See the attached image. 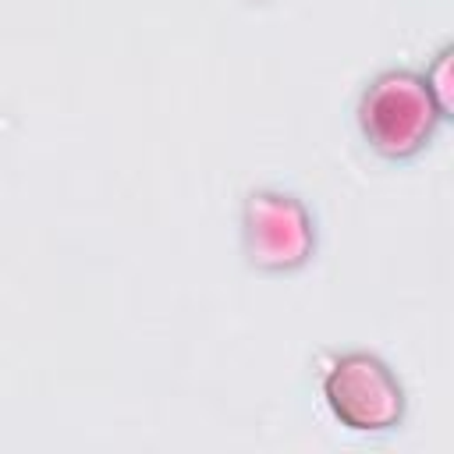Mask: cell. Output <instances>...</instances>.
<instances>
[{"instance_id":"6da1fadb","label":"cell","mask_w":454,"mask_h":454,"mask_svg":"<svg viewBox=\"0 0 454 454\" xmlns=\"http://www.w3.org/2000/svg\"><path fill=\"white\" fill-rule=\"evenodd\" d=\"M355 117L365 145L390 163L419 156L433 142L436 128L447 121L433 92L426 89L422 71H411V67L380 71L362 89Z\"/></svg>"},{"instance_id":"7a4b0ae2","label":"cell","mask_w":454,"mask_h":454,"mask_svg":"<svg viewBox=\"0 0 454 454\" xmlns=\"http://www.w3.org/2000/svg\"><path fill=\"white\" fill-rule=\"evenodd\" d=\"M319 390L330 415L362 436L394 433L408 415L401 376L372 351H340L319 372Z\"/></svg>"},{"instance_id":"3957f363","label":"cell","mask_w":454,"mask_h":454,"mask_svg":"<svg viewBox=\"0 0 454 454\" xmlns=\"http://www.w3.org/2000/svg\"><path fill=\"white\" fill-rule=\"evenodd\" d=\"M241 245L259 273H294L316 252V216L294 192L255 188L241 209Z\"/></svg>"},{"instance_id":"277c9868","label":"cell","mask_w":454,"mask_h":454,"mask_svg":"<svg viewBox=\"0 0 454 454\" xmlns=\"http://www.w3.org/2000/svg\"><path fill=\"white\" fill-rule=\"evenodd\" d=\"M450 57H454V46L443 43V46L433 53V60L422 67L426 89L433 92V99H436V106H440L443 117H450V110H454V74H450Z\"/></svg>"}]
</instances>
